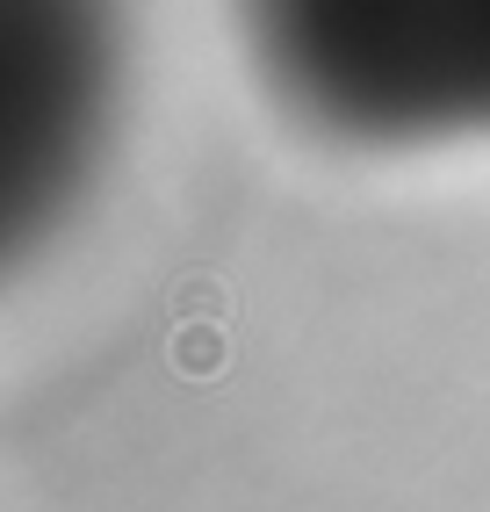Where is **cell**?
Returning a JSON list of instances; mask_svg holds the SVG:
<instances>
[{
	"mask_svg": "<svg viewBox=\"0 0 490 512\" xmlns=\"http://www.w3.org/2000/svg\"><path fill=\"white\" fill-rule=\"evenodd\" d=\"M116 0H0V238L22 253L73 210L116 116Z\"/></svg>",
	"mask_w": 490,
	"mask_h": 512,
	"instance_id": "cell-2",
	"label": "cell"
},
{
	"mask_svg": "<svg viewBox=\"0 0 490 512\" xmlns=\"http://www.w3.org/2000/svg\"><path fill=\"white\" fill-rule=\"evenodd\" d=\"M282 109L354 152L490 138V0H238Z\"/></svg>",
	"mask_w": 490,
	"mask_h": 512,
	"instance_id": "cell-1",
	"label": "cell"
}]
</instances>
